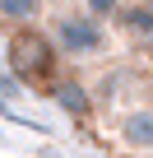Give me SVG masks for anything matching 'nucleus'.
<instances>
[{"instance_id":"nucleus-2","label":"nucleus","mask_w":153,"mask_h":158,"mask_svg":"<svg viewBox=\"0 0 153 158\" xmlns=\"http://www.w3.org/2000/svg\"><path fill=\"white\" fill-rule=\"evenodd\" d=\"M51 42H56V51H60V56L88 60V56H98V51L107 47V28H102L88 10L65 5V10H56V14H51Z\"/></svg>"},{"instance_id":"nucleus-5","label":"nucleus","mask_w":153,"mask_h":158,"mask_svg":"<svg viewBox=\"0 0 153 158\" xmlns=\"http://www.w3.org/2000/svg\"><path fill=\"white\" fill-rule=\"evenodd\" d=\"M51 98H56V102H60V112H65V116H74V121H88V116H93V98H88V89L79 84V79H56Z\"/></svg>"},{"instance_id":"nucleus-3","label":"nucleus","mask_w":153,"mask_h":158,"mask_svg":"<svg viewBox=\"0 0 153 158\" xmlns=\"http://www.w3.org/2000/svg\"><path fill=\"white\" fill-rule=\"evenodd\" d=\"M116 28H121V37L135 47V51H144V56H153V10L148 5H139V0H130V5L111 19Z\"/></svg>"},{"instance_id":"nucleus-9","label":"nucleus","mask_w":153,"mask_h":158,"mask_svg":"<svg viewBox=\"0 0 153 158\" xmlns=\"http://www.w3.org/2000/svg\"><path fill=\"white\" fill-rule=\"evenodd\" d=\"M139 5H148V10H153V0H139Z\"/></svg>"},{"instance_id":"nucleus-8","label":"nucleus","mask_w":153,"mask_h":158,"mask_svg":"<svg viewBox=\"0 0 153 158\" xmlns=\"http://www.w3.org/2000/svg\"><path fill=\"white\" fill-rule=\"evenodd\" d=\"M42 5H60V10H65V5H70V0H42Z\"/></svg>"},{"instance_id":"nucleus-7","label":"nucleus","mask_w":153,"mask_h":158,"mask_svg":"<svg viewBox=\"0 0 153 158\" xmlns=\"http://www.w3.org/2000/svg\"><path fill=\"white\" fill-rule=\"evenodd\" d=\"M125 5H130V0H84V10H88L98 23H102V19H116Z\"/></svg>"},{"instance_id":"nucleus-4","label":"nucleus","mask_w":153,"mask_h":158,"mask_svg":"<svg viewBox=\"0 0 153 158\" xmlns=\"http://www.w3.org/2000/svg\"><path fill=\"white\" fill-rule=\"evenodd\" d=\"M121 144L135 153H153V107H130L121 116Z\"/></svg>"},{"instance_id":"nucleus-6","label":"nucleus","mask_w":153,"mask_h":158,"mask_svg":"<svg viewBox=\"0 0 153 158\" xmlns=\"http://www.w3.org/2000/svg\"><path fill=\"white\" fill-rule=\"evenodd\" d=\"M37 14H42V0H0V19L14 23V28H23V23L37 19Z\"/></svg>"},{"instance_id":"nucleus-1","label":"nucleus","mask_w":153,"mask_h":158,"mask_svg":"<svg viewBox=\"0 0 153 158\" xmlns=\"http://www.w3.org/2000/svg\"><path fill=\"white\" fill-rule=\"evenodd\" d=\"M5 65H10V74L19 79V84L33 89V93H51L56 79H60V51H56L51 33H42V28H33V23H23V28L10 33V42H5Z\"/></svg>"}]
</instances>
